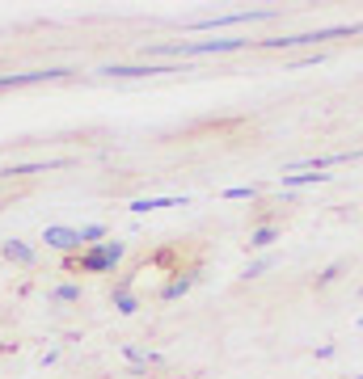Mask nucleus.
<instances>
[{"instance_id": "6e6552de", "label": "nucleus", "mask_w": 363, "mask_h": 379, "mask_svg": "<svg viewBox=\"0 0 363 379\" xmlns=\"http://www.w3.org/2000/svg\"><path fill=\"white\" fill-rule=\"evenodd\" d=\"M161 206H186V198H135V202H131V211H135V215L161 211Z\"/></svg>"}, {"instance_id": "2eb2a0df", "label": "nucleus", "mask_w": 363, "mask_h": 379, "mask_svg": "<svg viewBox=\"0 0 363 379\" xmlns=\"http://www.w3.org/2000/svg\"><path fill=\"white\" fill-rule=\"evenodd\" d=\"M338 274H342V261H334V265H330V270H326V274H321V279H317V287H330V283H334V279H338Z\"/></svg>"}, {"instance_id": "4468645a", "label": "nucleus", "mask_w": 363, "mask_h": 379, "mask_svg": "<svg viewBox=\"0 0 363 379\" xmlns=\"http://www.w3.org/2000/svg\"><path fill=\"white\" fill-rule=\"evenodd\" d=\"M224 198H258V186H233L224 190Z\"/></svg>"}, {"instance_id": "423d86ee", "label": "nucleus", "mask_w": 363, "mask_h": 379, "mask_svg": "<svg viewBox=\"0 0 363 379\" xmlns=\"http://www.w3.org/2000/svg\"><path fill=\"white\" fill-rule=\"evenodd\" d=\"M110 299H115V312H123V316H135V312H140V299H135L131 287H123V283H115V295H110Z\"/></svg>"}, {"instance_id": "9d476101", "label": "nucleus", "mask_w": 363, "mask_h": 379, "mask_svg": "<svg viewBox=\"0 0 363 379\" xmlns=\"http://www.w3.org/2000/svg\"><path fill=\"white\" fill-rule=\"evenodd\" d=\"M194 283H199V274H178V279H174V283L161 291V299H182V295H186Z\"/></svg>"}, {"instance_id": "20e7f679", "label": "nucleus", "mask_w": 363, "mask_h": 379, "mask_svg": "<svg viewBox=\"0 0 363 379\" xmlns=\"http://www.w3.org/2000/svg\"><path fill=\"white\" fill-rule=\"evenodd\" d=\"M42 240H47L51 249H60V253H85V245H81V232H76V228H60V224H51Z\"/></svg>"}, {"instance_id": "f257e3e1", "label": "nucleus", "mask_w": 363, "mask_h": 379, "mask_svg": "<svg viewBox=\"0 0 363 379\" xmlns=\"http://www.w3.org/2000/svg\"><path fill=\"white\" fill-rule=\"evenodd\" d=\"M119 261H123V245L119 240H101V245H93V249H85L76 257L81 274H106V270H115Z\"/></svg>"}, {"instance_id": "7ed1b4c3", "label": "nucleus", "mask_w": 363, "mask_h": 379, "mask_svg": "<svg viewBox=\"0 0 363 379\" xmlns=\"http://www.w3.org/2000/svg\"><path fill=\"white\" fill-rule=\"evenodd\" d=\"M68 68H38V72H9L0 76V93L5 89H30V85H47V80H64Z\"/></svg>"}, {"instance_id": "f8f14e48", "label": "nucleus", "mask_w": 363, "mask_h": 379, "mask_svg": "<svg viewBox=\"0 0 363 379\" xmlns=\"http://www.w3.org/2000/svg\"><path fill=\"white\" fill-rule=\"evenodd\" d=\"M76 232H81V245H85V249H93V245L106 240V228H101V224H85V228H76Z\"/></svg>"}, {"instance_id": "39448f33", "label": "nucleus", "mask_w": 363, "mask_h": 379, "mask_svg": "<svg viewBox=\"0 0 363 379\" xmlns=\"http://www.w3.org/2000/svg\"><path fill=\"white\" fill-rule=\"evenodd\" d=\"M0 253H5L9 261H17V265H34V249L26 240H5V245H0Z\"/></svg>"}, {"instance_id": "0eeeda50", "label": "nucleus", "mask_w": 363, "mask_h": 379, "mask_svg": "<svg viewBox=\"0 0 363 379\" xmlns=\"http://www.w3.org/2000/svg\"><path fill=\"white\" fill-rule=\"evenodd\" d=\"M330 182V173H283V190H300V186H321Z\"/></svg>"}, {"instance_id": "9b49d317", "label": "nucleus", "mask_w": 363, "mask_h": 379, "mask_svg": "<svg viewBox=\"0 0 363 379\" xmlns=\"http://www.w3.org/2000/svg\"><path fill=\"white\" fill-rule=\"evenodd\" d=\"M275 261H279L275 253H262V257H253V261H249V270H245V279H262L267 270H275Z\"/></svg>"}, {"instance_id": "ddd939ff", "label": "nucleus", "mask_w": 363, "mask_h": 379, "mask_svg": "<svg viewBox=\"0 0 363 379\" xmlns=\"http://www.w3.org/2000/svg\"><path fill=\"white\" fill-rule=\"evenodd\" d=\"M51 299H56V303H76V299H81V287H76V283H64V287L51 291Z\"/></svg>"}, {"instance_id": "dca6fc26", "label": "nucleus", "mask_w": 363, "mask_h": 379, "mask_svg": "<svg viewBox=\"0 0 363 379\" xmlns=\"http://www.w3.org/2000/svg\"><path fill=\"white\" fill-rule=\"evenodd\" d=\"M351 379H363V375H351Z\"/></svg>"}, {"instance_id": "1a4fd4ad", "label": "nucleus", "mask_w": 363, "mask_h": 379, "mask_svg": "<svg viewBox=\"0 0 363 379\" xmlns=\"http://www.w3.org/2000/svg\"><path fill=\"white\" fill-rule=\"evenodd\" d=\"M275 240H279V228L275 224H262V228L249 232V249H271Z\"/></svg>"}, {"instance_id": "f03ea898", "label": "nucleus", "mask_w": 363, "mask_h": 379, "mask_svg": "<svg viewBox=\"0 0 363 379\" xmlns=\"http://www.w3.org/2000/svg\"><path fill=\"white\" fill-rule=\"evenodd\" d=\"M165 72H182L174 64H106L101 68V76L110 80H140V76H165Z\"/></svg>"}]
</instances>
